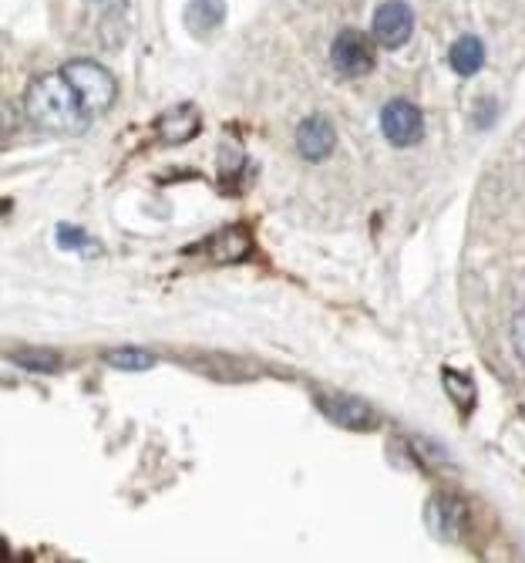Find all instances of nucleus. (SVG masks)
Instances as JSON below:
<instances>
[{"label": "nucleus", "instance_id": "20e7f679", "mask_svg": "<svg viewBox=\"0 0 525 563\" xmlns=\"http://www.w3.org/2000/svg\"><path fill=\"white\" fill-rule=\"evenodd\" d=\"M331 62L344 78H364L375 68V51L367 44V37L354 27H344L334 44H331Z\"/></svg>", "mask_w": 525, "mask_h": 563}, {"label": "nucleus", "instance_id": "f03ea898", "mask_svg": "<svg viewBox=\"0 0 525 563\" xmlns=\"http://www.w3.org/2000/svg\"><path fill=\"white\" fill-rule=\"evenodd\" d=\"M62 75L75 88V95L81 98V106H85L88 115H101V112H109L115 106V95H119L115 78H112L109 68H101L98 62H88V58L68 62L62 68Z\"/></svg>", "mask_w": 525, "mask_h": 563}, {"label": "nucleus", "instance_id": "ddd939ff", "mask_svg": "<svg viewBox=\"0 0 525 563\" xmlns=\"http://www.w3.org/2000/svg\"><path fill=\"white\" fill-rule=\"evenodd\" d=\"M104 362H109L112 368H122V372H145L155 365V357L142 347H115L104 354Z\"/></svg>", "mask_w": 525, "mask_h": 563}, {"label": "nucleus", "instance_id": "f8f14e48", "mask_svg": "<svg viewBox=\"0 0 525 563\" xmlns=\"http://www.w3.org/2000/svg\"><path fill=\"white\" fill-rule=\"evenodd\" d=\"M213 257L216 261H223V264H236V261H243L246 253H249V233L246 230H239V227H233V230H226V233H220L213 243Z\"/></svg>", "mask_w": 525, "mask_h": 563}, {"label": "nucleus", "instance_id": "9b49d317", "mask_svg": "<svg viewBox=\"0 0 525 563\" xmlns=\"http://www.w3.org/2000/svg\"><path fill=\"white\" fill-rule=\"evenodd\" d=\"M223 21H226V4H223V0H189L186 24L196 34H213Z\"/></svg>", "mask_w": 525, "mask_h": 563}, {"label": "nucleus", "instance_id": "39448f33", "mask_svg": "<svg viewBox=\"0 0 525 563\" xmlns=\"http://www.w3.org/2000/svg\"><path fill=\"white\" fill-rule=\"evenodd\" d=\"M375 37L381 47H401L411 41L414 34V11L404 4V0H384V4L375 11Z\"/></svg>", "mask_w": 525, "mask_h": 563}, {"label": "nucleus", "instance_id": "1a4fd4ad", "mask_svg": "<svg viewBox=\"0 0 525 563\" xmlns=\"http://www.w3.org/2000/svg\"><path fill=\"white\" fill-rule=\"evenodd\" d=\"M448 65L455 75L461 78H471V75H479L485 68V44L476 37V34H461L451 51H448Z\"/></svg>", "mask_w": 525, "mask_h": 563}, {"label": "nucleus", "instance_id": "423d86ee", "mask_svg": "<svg viewBox=\"0 0 525 563\" xmlns=\"http://www.w3.org/2000/svg\"><path fill=\"white\" fill-rule=\"evenodd\" d=\"M321 412L337 422L340 429H350V432H367L378 426V412L367 401L360 398H350V395H327V398H317Z\"/></svg>", "mask_w": 525, "mask_h": 563}, {"label": "nucleus", "instance_id": "f257e3e1", "mask_svg": "<svg viewBox=\"0 0 525 563\" xmlns=\"http://www.w3.org/2000/svg\"><path fill=\"white\" fill-rule=\"evenodd\" d=\"M27 119L44 132H81L88 125V112L65 75H44L24 95Z\"/></svg>", "mask_w": 525, "mask_h": 563}, {"label": "nucleus", "instance_id": "0eeeda50", "mask_svg": "<svg viewBox=\"0 0 525 563\" xmlns=\"http://www.w3.org/2000/svg\"><path fill=\"white\" fill-rule=\"evenodd\" d=\"M337 145V132L324 115H310L297 125V148L306 163H324Z\"/></svg>", "mask_w": 525, "mask_h": 563}, {"label": "nucleus", "instance_id": "2eb2a0df", "mask_svg": "<svg viewBox=\"0 0 525 563\" xmlns=\"http://www.w3.org/2000/svg\"><path fill=\"white\" fill-rule=\"evenodd\" d=\"M14 365H21V368H27V372H44V375H51V372H62V357L58 354H51V351H18L14 354Z\"/></svg>", "mask_w": 525, "mask_h": 563}, {"label": "nucleus", "instance_id": "4468645a", "mask_svg": "<svg viewBox=\"0 0 525 563\" xmlns=\"http://www.w3.org/2000/svg\"><path fill=\"white\" fill-rule=\"evenodd\" d=\"M442 382H445V391L451 395V401L461 408V412H468V408L476 405V385H471V378H468V375L445 368V372H442Z\"/></svg>", "mask_w": 525, "mask_h": 563}, {"label": "nucleus", "instance_id": "9d476101", "mask_svg": "<svg viewBox=\"0 0 525 563\" xmlns=\"http://www.w3.org/2000/svg\"><path fill=\"white\" fill-rule=\"evenodd\" d=\"M199 132V112L192 106H176L159 119V135L169 145H182Z\"/></svg>", "mask_w": 525, "mask_h": 563}, {"label": "nucleus", "instance_id": "6e6552de", "mask_svg": "<svg viewBox=\"0 0 525 563\" xmlns=\"http://www.w3.org/2000/svg\"><path fill=\"white\" fill-rule=\"evenodd\" d=\"M465 520H468V509H465L461 499H455V496H438V499H432V506H428V523H432V530H435L438 537L458 540Z\"/></svg>", "mask_w": 525, "mask_h": 563}, {"label": "nucleus", "instance_id": "a211bd4d", "mask_svg": "<svg viewBox=\"0 0 525 563\" xmlns=\"http://www.w3.org/2000/svg\"><path fill=\"white\" fill-rule=\"evenodd\" d=\"M98 4H101V8H122L125 0H98Z\"/></svg>", "mask_w": 525, "mask_h": 563}, {"label": "nucleus", "instance_id": "7ed1b4c3", "mask_svg": "<svg viewBox=\"0 0 525 563\" xmlns=\"http://www.w3.org/2000/svg\"><path fill=\"white\" fill-rule=\"evenodd\" d=\"M381 132L391 145L398 148H411L422 142L425 135V115L417 106H411V101L404 98H394L388 101V106L381 109Z\"/></svg>", "mask_w": 525, "mask_h": 563}, {"label": "nucleus", "instance_id": "f3484780", "mask_svg": "<svg viewBox=\"0 0 525 563\" xmlns=\"http://www.w3.org/2000/svg\"><path fill=\"white\" fill-rule=\"evenodd\" d=\"M509 338H512V351L518 354V362H525V311H518V314L512 318Z\"/></svg>", "mask_w": 525, "mask_h": 563}, {"label": "nucleus", "instance_id": "dca6fc26", "mask_svg": "<svg viewBox=\"0 0 525 563\" xmlns=\"http://www.w3.org/2000/svg\"><path fill=\"white\" fill-rule=\"evenodd\" d=\"M88 236L78 227H58V246L62 250H88Z\"/></svg>", "mask_w": 525, "mask_h": 563}]
</instances>
